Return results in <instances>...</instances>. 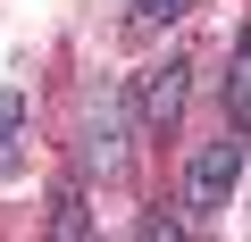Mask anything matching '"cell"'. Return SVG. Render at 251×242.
I'll return each instance as SVG.
<instances>
[{
	"mask_svg": "<svg viewBox=\"0 0 251 242\" xmlns=\"http://www.w3.org/2000/svg\"><path fill=\"white\" fill-rule=\"evenodd\" d=\"M234 184H243V151H234V142H201V151H193V167H184V200L209 217V209H226V200H234Z\"/></svg>",
	"mask_w": 251,
	"mask_h": 242,
	"instance_id": "obj_1",
	"label": "cell"
},
{
	"mask_svg": "<svg viewBox=\"0 0 251 242\" xmlns=\"http://www.w3.org/2000/svg\"><path fill=\"white\" fill-rule=\"evenodd\" d=\"M184 109V67H151L143 75V126H168Z\"/></svg>",
	"mask_w": 251,
	"mask_h": 242,
	"instance_id": "obj_2",
	"label": "cell"
},
{
	"mask_svg": "<svg viewBox=\"0 0 251 242\" xmlns=\"http://www.w3.org/2000/svg\"><path fill=\"white\" fill-rule=\"evenodd\" d=\"M17 134H25V92H0V176L25 159V151H17Z\"/></svg>",
	"mask_w": 251,
	"mask_h": 242,
	"instance_id": "obj_3",
	"label": "cell"
},
{
	"mask_svg": "<svg viewBox=\"0 0 251 242\" xmlns=\"http://www.w3.org/2000/svg\"><path fill=\"white\" fill-rule=\"evenodd\" d=\"M226 100H234V117H251V34L234 42V75H226Z\"/></svg>",
	"mask_w": 251,
	"mask_h": 242,
	"instance_id": "obj_4",
	"label": "cell"
},
{
	"mask_svg": "<svg viewBox=\"0 0 251 242\" xmlns=\"http://www.w3.org/2000/svg\"><path fill=\"white\" fill-rule=\"evenodd\" d=\"M184 9H193V0H134V17H143V25H176Z\"/></svg>",
	"mask_w": 251,
	"mask_h": 242,
	"instance_id": "obj_5",
	"label": "cell"
}]
</instances>
